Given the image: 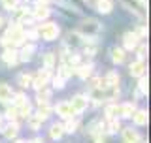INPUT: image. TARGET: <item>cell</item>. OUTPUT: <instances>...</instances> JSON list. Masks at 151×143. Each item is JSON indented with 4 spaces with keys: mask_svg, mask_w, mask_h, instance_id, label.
Here are the masks:
<instances>
[{
    "mask_svg": "<svg viewBox=\"0 0 151 143\" xmlns=\"http://www.w3.org/2000/svg\"><path fill=\"white\" fill-rule=\"evenodd\" d=\"M70 107H72L74 115H81L89 107V96L87 94H76V96L70 100Z\"/></svg>",
    "mask_w": 151,
    "mask_h": 143,
    "instance_id": "277c9868",
    "label": "cell"
},
{
    "mask_svg": "<svg viewBox=\"0 0 151 143\" xmlns=\"http://www.w3.org/2000/svg\"><path fill=\"white\" fill-rule=\"evenodd\" d=\"M51 81H53V87L55 89H64V85H66V79L64 77H60V75H51Z\"/></svg>",
    "mask_w": 151,
    "mask_h": 143,
    "instance_id": "74e56055",
    "label": "cell"
},
{
    "mask_svg": "<svg viewBox=\"0 0 151 143\" xmlns=\"http://www.w3.org/2000/svg\"><path fill=\"white\" fill-rule=\"evenodd\" d=\"M27 100V96L23 92H12V98H9V102L13 104V106H19V104H23Z\"/></svg>",
    "mask_w": 151,
    "mask_h": 143,
    "instance_id": "d590c367",
    "label": "cell"
},
{
    "mask_svg": "<svg viewBox=\"0 0 151 143\" xmlns=\"http://www.w3.org/2000/svg\"><path fill=\"white\" fill-rule=\"evenodd\" d=\"M136 106L132 102H125V104H119L117 106V117L119 119H130L132 113H134Z\"/></svg>",
    "mask_w": 151,
    "mask_h": 143,
    "instance_id": "e0dca14e",
    "label": "cell"
},
{
    "mask_svg": "<svg viewBox=\"0 0 151 143\" xmlns=\"http://www.w3.org/2000/svg\"><path fill=\"white\" fill-rule=\"evenodd\" d=\"M102 30H104L102 23H100V21H96V19H93V17L79 21L78 28H76V32H79V34H81L83 38H96Z\"/></svg>",
    "mask_w": 151,
    "mask_h": 143,
    "instance_id": "7a4b0ae2",
    "label": "cell"
},
{
    "mask_svg": "<svg viewBox=\"0 0 151 143\" xmlns=\"http://www.w3.org/2000/svg\"><path fill=\"white\" fill-rule=\"evenodd\" d=\"M134 51H136V56H138V60H144V59H145V55H147V45L138 44V45L134 47Z\"/></svg>",
    "mask_w": 151,
    "mask_h": 143,
    "instance_id": "8d00e7d4",
    "label": "cell"
},
{
    "mask_svg": "<svg viewBox=\"0 0 151 143\" xmlns=\"http://www.w3.org/2000/svg\"><path fill=\"white\" fill-rule=\"evenodd\" d=\"M2 26H4V17L0 15V28H2Z\"/></svg>",
    "mask_w": 151,
    "mask_h": 143,
    "instance_id": "ab89813d",
    "label": "cell"
},
{
    "mask_svg": "<svg viewBox=\"0 0 151 143\" xmlns=\"http://www.w3.org/2000/svg\"><path fill=\"white\" fill-rule=\"evenodd\" d=\"M138 90H140V94L147 96L149 85H147V77H145V75H140V77H138Z\"/></svg>",
    "mask_w": 151,
    "mask_h": 143,
    "instance_id": "1f68e13d",
    "label": "cell"
},
{
    "mask_svg": "<svg viewBox=\"0 0 151 143\" xmlns=\"http://www.w3.org/2000/svg\"><path fill=\"white\" fill-rule=\"evenodd\" d=\"M36 32H38V38H42L44 41H55L60 34V28L57 23H51L45 19V23L36 26Z\"/></svg>",
    "mask_w": 151,
    "mask_h": 143,
    "instance_id": "3957f363",
    "label": "cell"
},
{
    "mask_svg": "<svg viewBox=\"0 0 151 143\" xmlns=\"http://www.w3.org/2000/svg\"><path fill=\"white\" fill-rule=\"evenodd\" d=\"M89 102L96 104V106H100V104H106V102H108L106 90H104V89H98V87H93L91 92H89Z\"/></svg>",
    "mask_w": 151,
    "mask_h": 143,
    "instance_id": "9a60e30c",
    "label": "cell"
},
{
    "mask_svg": "<svg viewBox=\"0 0 151 143\" xmlns=\"http://www.w3.org/2000/svg\"><path fill=\"white\" fill-rule=\"evenodd\" d=\"M27 122H28V126H30L32 130H40V128H42V122H44V121H42V119L38 117L36 113H30V115L27 117Z\"/></svg>",
    "mask_w": 151,
    "mask_h": 143,
    "instance_id": "f1b7e54d",
    "label": "cell"
},
{
    "mask_svg": "<svg viewBox=\"0 0 151 143\" xmlns=\"http://www.w3.org/2000/svg\"><path fill=\"white\" fill-rule=\"evenodd\" d=\"M104 117L106 119H111V117H117V104H106V109H104Z\"/></svg>",
    "mask_w": 151,
    "mask_h": 143,
    "instance_id": "d6a6232c",
    "label": "cell"
},
{
    "mask_svg": "<svg viewBox=\"0 0 151 143\" xmlns=\"http://www.w3.org/2000/svg\"><path fill=\"white\" fill-rule=\"evenodd\" d=\"M51 75H53V72H49V70L42 68V70L38 72L36 75H32V83H30V87H34V90L44 89L45 85L51 81Z\"/></svg>",
    "mask_w": 151,
    "mask_h": 143,
    "instance_id": "5b68a950",
    "label": "cell"
},
{
    "mask_svg": "<svg viewBox=\"0 0 151 143\" xmlns=\"http://www.w3.org/2000/svg\"><path fill=\"white\" fill-rule=\"evenodd\" d=\"M129 74L132 75V77L145 75V62H144V60H138V59H136L134 62H130V66H129Z\"/></svg>",
    "mask_w": 151,
    "mask_h": 143,
    "instance_id": "d6986e66",
    "label": "cell"
},
{
    "mask_svg": "<svg viewBox=\"0 0 151 143\" xmlns=\"http://www.w3.org/2000/svg\"><path fill=\"white\" fill-rule=\"evenodd\" d=\"M0 4H2V8L6 11H13L19 6V0H0Z\"/></svg>",
    "mask_w": 151,
    "mask_h": 143,
    "instance_id": "e575fe53",
    "label": "cell"
},
{
    "mask_svg": "<svg viewBox=\"0 0 151 143\" xmlns=\"http://www.w3.org/2000/svg\"><path fill=\"white\" fill-rule=\"evenodd\" d=\"M104 79H106L108 87H119V74L117 72H108L106 75H104Z\"/></svg>",
    "mask_w": 151,
    "mask_h": 143,
    "instance_id": "83f0119b",
    "label": "cell"
},
{
    "mask_svg": "<svg viewBox=\"0 0 151 143\" xmlns=\"http://www.w3.org/2000/svg\"><path fill=\"white\" fill-rule=\"evenodd\" d=\"M34 51H36V45L32 41H23L21 44V49H17V55H19V60L21 62H30L32 56H34Z\"/></svg>",
    "mask_w": 151,
    "mask_h": 143,
    "instance_id": "ba28073f",
    "label": "cell"
},
{
    "mask_svg": "<svg viewBox=\"0 0 151 143\" xmlns=\"http://www.w3.org/2000/svg\"><path fill=\"white\" fill-rule=\"evenodd\" d=\"M4 117H6L8 121H17V119H19L17 107L13 106V104H12V106H8V109H6V113H4Z\"/></svg>",
    "mask_w": 151,
    "mask_h": 143,
    "instance_id": "836d02e7",
    "label": "cell"
},
{
    "mask_svg": "<svg viewBox=\"0 0 151 143\" xmlns=\"http://www.w3.org/2000/svg\"><path fill=\"white\" fill-rule=\"evenodd\" d=\"M140 44V38L134 34V30L123 34V49L125 51H134V47Z\"/></svg>",
    "mask_w": 151,
    "mask_h": 143,
    "instance_id": "4fadbf2b",
    "label": "cell"
},
{
    "mask_svg": "<svg viewBox=\"0 0 151 143\" xmlns=\"http://www.w3.org/2000/svg\"><path fill=\"white\" fill-rule=\"evenodd\" d=\"M17 81H19V85H21L23 89H28L30 87V83H32V75L30 74H19V77H17Z\"/></svg>",
    "mask_w": 151,
    "mask_h": 143,
    "instance_id": "4dcf8cb0",
    "label": "cell"
},
{
    "mask_svg": "<svg viewBox=\"0 0 151 143\" xmlns=\"http://www.w3.org/2000/svg\"><path fill=\"white\" fill-rule=\"evenodd\" d=\"M53 113V107L49 106V102H44V104H38V109H36V115L42 119V121H47Z\"/></svg>",
    "mask_w": 151,
    "mask_h": 143,
    "instance_id": "44dd1931",
    "label": "cell"
},
{
    "mask_svg": "<svg viewBox=\"0 0 151 143\" xmlns=\"http://www.w3.org/2000/svg\"><path fill=\"white\" fill-rule=\"evenodd\" d=\"M93 70H94V64H93V62H83V60H81V62L76 66L74 74L78 75L79 79H83V81H85V79L89 77V75H93Z\"/></svg>",
    "mask_w": 151,
    "mask_h": 143,
    "instance_id": "7c38bea8",
    "label": "cell"
},
{
    "mask_svg": "<svg viewBox=\"0 0 151 143\" xmlns=\"http://www.w3.org/2000/svg\"><path fill=\"white\" fill-rule=\"evenodd\" d=\"M121 137H123V141H127V143H138V141H144V137L138 134V130H136V128H132V126L123 128V130H121Z\"/></svg>",
    "mask_w": 151,
    "mask_h": 143,
    "instance_id": "8fae6325",
    "label": "cell"
},
{
    "mask_svg": "<svg viewBox=\"0 0 151 143\" xmlns=\"http://www.w3.org/2000/svg\"><path fill=\"white\" fill-rule=\"evenodd\" d=\"M49 98H51V90H47L45 87L40 89V90H36V102H38V104L49 102Z\"/></svg>",
    "mask_w": 151,
    "mask_h": 143,
    "instance_id": "f546056e",
    "label": "cell"
},
{
    "mask_svg": "<svg viewBox=\"0 0 151 143\" xmlns=\"http://www.w3.org/2000/svg\"><path fill=\"white\" fill-rule=\"evenodd\" d=\"M63 126H64V134H74V132L78 130V126H79V121L74 115V117L66 119V122H63Z\"/></svg>",
    "mask_w": 151,
    "mask_h": 143,
    "instance_id": "d4e9b609",
    "label": "cell"
},
{
    "mask_svg": "<svg viewBox=\"0 0 151 143\" xmlns=\"http://www.w3.org/2000/svg\"><path fill=\"white\" fill-rule=\"evenodd\" d=\"M38 2H49V0H38Z\"/></svg>",
    "mask_w": 151,
    "mask_h": 143,
    "instance_id": "b9f144b4",
    "label": "cell"
},
{
    "mask_svg": "<svg viewBox=\"0 0 151 143\" xmlns=\"http://www.w3.org/2000/svg\"><path fill=\"white\" fill-rule=\"evenodd\" d=\"M15 107H17V113H19V117H21V119H27L32 113V106H30L28 100H25L23 104H19V106H15Z\"/></svg>",
    "mask_w": 151,
    "mask_h": 143,
    "instance_id": "4316f807",
    "label": "cell"
},
{
    "mask_svg": "<svg viewBox=\"0 0 151 143\" xmlns=\"http://www.w3.org/2000/svg\"><path fill=\"white\" fill-rule=\"evenodd\" d=\"M12 87H9L8 83H0V102L2 104H8L9 98H12Z\"/></svg>",
    "mask_w": 151,
    "mask_h": 143,
    "instance_id": "484cf974",
    "label": "cell"
},
{
    "mask_svg": "<svg viewBox=\"0 0 151 143\" xmlns=\"http://www.w3.org/2000/svg\"><path fill=\"white\" fill-rule=\"evenodd\" d=\"M63 136H64V126H63V122H55V124L49 126V137H51L53 141H59Z\"/></svg>",
    "mask_w": 151,
    "mask_h": 143,
    "instance_id": "7402d4cb",
    "label": "cell"
},
{
    "mask_svg": "<svg viewBox=\"0 0 151 143\" xmlns=\"http://www.w3.org/2000/svg\"><path fill=\"white\" fill-rule=\"evenodd\" d=\"M134 34L138 36L140 40H142V38H145V36H147V26H145V25H140L138 28H134Z\"/></svg>",
    "mask_w": 151,
    "mask_h": 143,
    "instance_id": "f35d334b",
    "label": "cell"
},
{
    "mask_svg": "<svg viewBox=\"0 0 151 143\" xmlns=\"http://www.w3.org/2000/svg\"><path fill=\"white\" fill-rule=\"evenodd\" d=\"M123 2H125V8L127 9H130L132 13H134V15H138L140 19H144L145 17V0H123Z\"/></svg>",
    "mask_w": 151,
    "mask_h": 143,
    "instance_id": "52a82bcc",
    "label": "cell"
},
{
    "mask_svg": "<svg viewBox=\"0 0 151 143\" xmlns=\"http://www.w3.org/2000/svg\"><path fill=\"white\" fill-rule=\"evenodd\" d=\"M30 13L34 17V21H45V19L51 17V8L47 2H36V6Z\"/></svg>",
    "mask_w": 151,
    "mask_h": 143,
    "instance_id": "8992f818",
    "label": "cell"
},
{
    "mask_svg": "<svg viewBox=\"0 0 151 143\" xmlns=\"http://www.w3.org/2000/svg\"><path fill=\"white\" fill-rule=\"evenodd\" d=\"M2 126H4V124H2V115H0V130H2Z\"/></svg>",
    "mask_w": 151,
    "mask_h": 143,
    "instance_id": "60d3db41",
    "label": "cell"
},
{
    "mask_svg": "<svg viewBox=\"0 0 151 143\" xmlns=\"http://www.w3.org/2000/svg\"><path fill=\"white\" fill-rule=\"evenodd\" d=\"M53 113H57L60 119H70V117H74V113H72V107H70V102H59L57 106L53 107Z\"/></svg>",
    "mask_w": 151,
    "mask_h": 143,
    "instance_id": "2e32d148",
    "label": "cell"
},
{
    "mask_svg": "<svg viewBox=\"0 0 151 143\" xmlns=\"http://www.w3.org/2000/svg\"><path fill=\"white\" fill-rule=\"evenodd\" d=\"M2 62L8 66H15L19 62V55H17V47H4L2 51Z\"/></svg>",
    "mask_w": 151,
    "mask_h": 143,
    "instance_id": "30bf717a",
    "label": "cell"
},
{
    "mask_svg": "<svg viewBox=\"0 0 151 143\" xmlns=\"http://www.w3.org/2000/svg\"><path fill=\"white\" fill-rule=\"evenodd\" d=\"M110 59H111V62L115 66H119V64H123L127 60V51L123 49V47H113L110 51Z\"/></svg>",
    "mask_w": 151,
    "mask_h": 143,
    "instance_id": "ac0fdd59",
    "label": "cell"
},
{
    "mask_svg": "<svg viewBox=\"0 0 151 143\" xmlns=\"http://www.w3.org/2000/svg\"><path fill=\"white\" fill-rule=\"evenodd\" d=\"M42 60H44V68L45 70H49V72H53L55 70V66H57V55L55 53H45L44 56H42Z\"/></svg>",
    "mask_w": 151,
    "mask_h": 143,
    "instance_id": "cb8c5ba5",
    "label": "cell"
},
{
    "mask_svg": "<svg viewBox=\"0 0 151 143\" xmlns=\"http://www.w3.org/2000/svg\"><path fill=\"white\" fill-rule=\"evenodd\" d=\"M81 44H83V36L79 34V32H68L66 38H64V45L63 47H66L68 51H74V49H79Z\"/></svg>",
    "mask_w": 151,
    "mask_h": 143,
    "instance_id": "9c48e42d",
    "label": "cell"
},
{
    "mask_svg": "<svg viewBox=\"0 0 151 143\" xmlns=\"http://www.w3.org/2000/svg\"><path fill=\"white\" fill-rule=\"evenodd\" d=\"M2 136L6 137V139H15L19 136V122L17 121H8L6 126H2Z\"/></svg>",
    "mask_w": 151,
    "mask_h": 143,
    "instance_id": "5bb4252c",
    "label": "cell"
},
{
    "mask_svg": "<svg viewBox=\"0 0 151 143\" xmlns=\"http://www.w3.org/2000/svg\"><path fill=\"white\" fill-rule=\"evenodd\" d=\"M113 9V0H96V11L102 15H108Z\"/></svg>",
    "mask_w": 151,
    "mask_h": 143,
    "instance_id": "603a6c76",
    "label": "cell"
},
{
    "mask_svg": "<svg viewBox=\"0 0 151 143\" xmlns=\"http://www.w3.org/2000/svg\"><path fill=\"white\" fill-rule=\"evenodd\" d=\"M132 122H134L136 126H145L147 124V109H134V113H132Z\"/></svg>",
    "mask_w": 151,
    "mask_h": 143,
    "instance_id": "ffe728a7",
    "label": "cell"
},
{
    "mask_svg": "<svg viewBox=\"0 0 151 143\" xmlns=\"http://www.w3.org/2000/svg\"><path fill=\"white\" fill-rule=\"evenodd\" d=\"M23 41H25V26H21L19 23H12L0 38V44L4 47H19Z\"/></svg>",
    "mask_w": 151,
    "mask_h": 143,
    "instance_id": "6da1fadb",
    "label": "cell"
}]
</instances>
